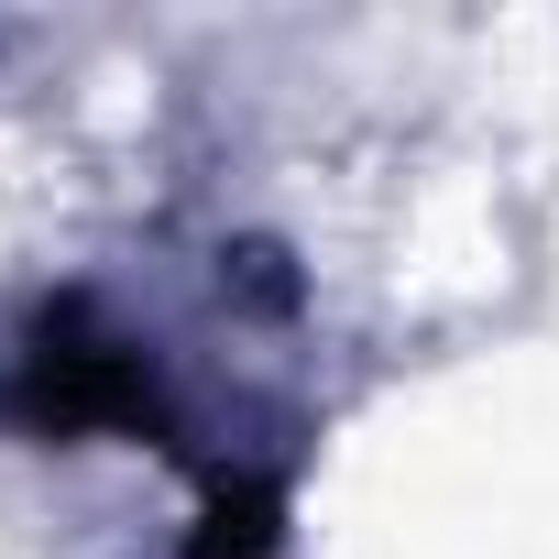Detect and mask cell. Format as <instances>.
Listing matches in <instances>:
<instances>
[{
	"label": "cell",
	"mask_w": 559,
	"mask_h": 559,
	"mask_svg": "<svg viewBox=\"0 0 559 559\" xmlns=\"http://www.w3.org/2000/svg\"><path fill=\"white\" fill-rule=\"evenodd\" d=\"M45 428H99V417H143L154 428V395H143V373H132V352L121 341H88L78 330V308H56L45 319V341H34V395H23Z\"/></svg>",
	"instance_id": "1"
},
{
	"label": "cell",
	"mask_w": 559,
	"mask_h": 559,
	"mask_svg": "<svg viewBox=\"0 0 559 559\" xmlns=\"http://www.w3.org/2000/svg\"><path fill=\"white\" fill-rule=\"evenodd\" d=\"M263 548H274V493H219L198 559H263Z\"/></svg>",
	"instance_id": "2"
}]
</instances>
